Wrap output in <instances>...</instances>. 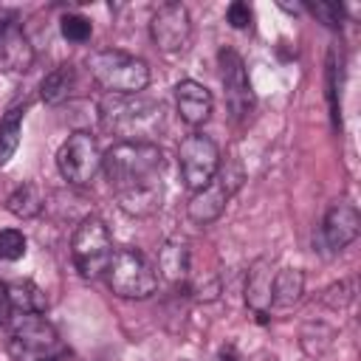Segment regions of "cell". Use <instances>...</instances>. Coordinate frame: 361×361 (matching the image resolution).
<instances>
[{
    "label": "cell",
    "instance_id": "obj_11",
    "mask_svg": "<svg viewBox=\"0 0 361 361\" xmlns=\"http://www.w3.org/2000/svg\"><path fill=\"white\" fill-rule=\"evenodd\" d=\"M237 186H240V175H237V178H231L228 172L214 175V178H212L203 189H197V192L192 195V200L186 203L189 217H192L195 223H200V226L217 220V217L223 214V209H226L231 192H234Z\"/></svg>",
    "mask_w": 361,
    "mask_h": 361
},
{
    "label": "cell",
    "instance_id": "obj_8",
    "mask_svg": "<svg viewBox=\"0 0 361 361\" xmlns=\"http://www.w3.org/2000/svg\"><path fill=\"white\" fill-rule=\"evenodd\" d=\"M217 62H220V85H223L226 107H228L234 121H243L254 110V90H251V82H248L245 62L231 48H223L217 54Z\"/></svg>",
    "mask_w": 361,
    "mask_h": 361
},
{
    "label": "cell",
    "instance_id": "obj_10",
    "mask_svg": "<svg viewBox=\"0 0 361 361\" xmlns=\"http://www.w3.org/2000/svg\"><path fill=\"white\" fill-rule=\"evenodd\" d=\"M149 34L161 51H166V54L183 51L192 39V20H189L186 6H180V3L158 6V11L149 20Z\"/></svg>",
    "mask_w": 361,
    "mask_h": 361
},
{
    "label": "cell",
    "instance_id": "obj_25",
    "mask_svg": "<svg viewBox=\"0 0 361 361\" xmlns=\"http://www.w3.org/2000/svg\"><path fill=\"white\" fill-rule=\"evenodd\" d=\"M307 8H310V14L319 17L327 28H341V23H344V8H341V3L319 0V3H310Z\"/></svg>",
    "mask_w": 361,
    "mask_h": 361
},
{
    "label": "cell",
    "instance_id": "obj_15",
    "mask_svg": "<svg viewBox=\"0 0 361 361\" xmlns=\"http://www.w3.org/2000/svg\"><path fill=\"white\" fill-rule=\"evenodd\" d=\"M271 285H274V274H271V262L268 259H257L248 271V282H245V302L248 307L257 313L259 322H268V310H271Z\"/></svg>",
    "mask_w": 361,
    "mask_h": 361
},
{
    "label": "cell",
    "instance_id": "obj_23",
    "mask_svg": "<svg viewBox=\"0 0 361 361\" xmlns=\"http://www.w3.org/2000/svg\"><path fill=\"white\" fill-rule=\"evenodd\" d=\"M59 31H62V37L71 39V42H87L90 34H93V25H90V20L82 17V14H65V17L59 20Z\"/></svg>",
    "mask_w": 361,
    "mask_h": 361
},
{
    "label": "cell",
    "instance_id": "obj_22",
    "mask_svg": "<svg viewBox=\"0 0 361 361\" xmlns=\"http://www.w3.org/2000/svg\"><path fill=\"white\" fill-rule=\"evenodd\" d=\"M341 51L333 45L327 54V102H330V116L333 127H341Z\"/></svg>",
    "mask_w": 361,
    "mask_h": 361
},
{
    "label": "cell",
    "instance_id": "obj_13",
    "mask_svg": "<svg viewBox=\"0 0 361 361\" xmlns=\"http://www.w3.org/2000/svg\"><path fill=\"white\" fill-rule=\"evenodd\" d=\"M34 62V48L25 37V31L14 23H8L0 34V71L3 73H17V71H28Z\"/></svg>",
    "mask_w": 361,
    "mask_h": 361
},
{
    "label": "cell",
    "instance_id": "obj_2",
    "mask_svg": "<svg viewBox=\"0 0 361 361\" xmlns=\"http://www.w3.org/2000/svg\"><path fill=\"white\" fill-rule=\"evenodd\" d=\"M99 110H102V124L110 133L121 135V141H149V135H155L164 124L161 102L110 93Z\"/></svg>",
    "mask_w": 361,
    "mask_h": 361
},
{
    "label": "cell",
    "instance_id": "obj_7",
    "mask_svg": "<svg viewBox=\"0 0 361 361\" xmlns=\"http://www.w3.org/2000/svg\"><path fill=\"white\" fill-rule=\"evenodd\" d=\"M56 166H59V175L68 183H73V186L90 183L93 175L102 166V152H99L96 138L90 133H73V135H68V141L56 152Z\"/></svg>",
    "mask_w": 361,
    "mask_h": 361
},
{
    "label": "cell",
    "instance_id": "obj_1",
    "mask_svg": "<svg viewBox=\"0 0 361 361\" xmlns=\"http://www.w3.org/2000/svg\"><path fill=\"white\" fill-rule=\"evenodd\" d=\"M102 169L118 206L127 214L147 217L164 200V152L155 141H118L102 155Z\"/></svg>",
    "mask_w": 361,
    "mask_h": 361
},
{
    "label": "cell",
    "instance_id": "obj_16",
    "mask_svg": "<svg viewBox=\"0 0 361 361\" xmlns=\"http://www.w3.org/2000/svg\"><path fill=\"white\" fill-rule=\"evenodd\" d=\"M158 276L169 279V282H183L186 274H189V248L183 240L172 237L161 245L158 251Z\"/></svg>",
    "mask_w": 361,
    "mask_h": 361
},
{
    "label": "cell",
    "instance_id": "obj_9",
    "mask_svg": "<svg viewBox=\"0 0 361 361\" xmlns=\"http://www.w3.org/2000/svg\"><path fill=\"white\" fill-rule=\"evenodd\" d=\"M56 330L42 319V313H20L11 327V353L17 358H45L56 350Z\"/></svg>",
    "mask_w": 361,
    "mask_h": 361
},
{
    "label": "cell",
    "instance_id": "obj_14",
    "mask_svg": "<svg viewBox=\"0 0 361 361\" xmlns=\"http://www.w3.org/2000/svg\"><path fill=\"white\" fill-rule=\"evenodd\" d=\"M175 102H178L180 118L189 127H200L212 116V93L195 79H183L175 85Z\"/></svg>",
    "mask_w": 361,
    "mask_h": 361
},
{
    "label": "cell",
    "instance_id": "obj_29",
    "mask_svg": "<svg viewBox=\"0 0 361 361\" xmlns=\"http://www.w3.org/2000/svg\"><path fill=\"white\" fill-rule=\"evenodd\" d=\"M34 361H56L54 355H45V358H34Z\"/></svg>",
    "mask_w": 361,
    "mask_h": 361
},
{
    "label": "cell",
    "instance_id": "obj_6",
    "mask_svg": "<svg viewBox=\"0 0 361 361\" xmlns=\"http://www.w3.org/2000/svg\"><path fill=\"white\" fill-rule=\"evenodd\" d=\"M178 161H180V175H183V183L197 192L203 189L220 169V149L217 144L203 135V133H192L180 141L178 147Z\"/></svg>",
    "mask_w": 361,
    "mask_h": 361
},
{
    "label": "cell",
    "instance_id": "obj_17",
    "mask_svg": "<svg viewBox=\"0 0 361 361\" xmlns=\"http://www.w3.org/2000/svg\"><path fill=\"white\" fill-rule=\"evenodd\" d=\"M6 296H8V305L11 310L17 313H45L48 310V296L45 290L31 282V279H17L6 288Z\"/></svg>",
    "mask_w": 361,
    "mask_h": 361
},
{
    "label": "cell",
    "instance_id": "obj_21",
    "mask_svg": "<svg viewBox=\"0 0 361 361\" xmlns=\"http://www.w3.org/2000/svg\"><path fill=\"white\" fill-rule=\"evenodd\" d=\"M71 90H73V68H68V65L54 68V71L42 79V85H39V96H42L45 104H59V102H65V99L71 96Z\"/></svg>",
    "mask_w": 361,
    "mask_h": 361
},
{
    "label": "cell",
    "instance_id": "obj_4",
    "mask_svg": "<svg viewBox=\"0 0 361 361\" xmlns=\"http://www.w3.org/2000/svg\"><path fill=\"white\" fill-rule=\"evenodd\" d=\"M107 282L121 299H147L158 288V268L138 248H118L107 265Z\"/></svg>",
    "mask_w": 361,
    "mask_h": 361
},
{
    "label": "cell",
    "instance_id": "obj_20",
    "mask_svg": "<svg viewBox=\"0 0 361 361\" xmlns=\"http://www.w3.org/2000/svg\"><path fill=\"white\" fill-rule=\"evenodd\" d=\"M23 107H11L3 118H0V166H6L17 147H20V135H23Z\"/></svg>",
    "mask_w": 361,
    "mask_h": 361
},
{
    "label": "cell",
    "instance_id": "obj_12",
    "mask_svg": "<svg viewBox=\"0 0 361 361\" xmlns=\"http://www.w3.org/2000/svg\"><path fill=\"white\" fill-rule=\"evenodd\" d=\"M361 231V214L353 203L347 200H338L327 209L324 214V223H322V243L327 251L338 254L341 248H347Z\"/></svg>",
    "mask_w": 361,
    "mask_h": 361
},
{
    "label": "cell",
    "instance_id": "obj_28",
    "mask_svg": "<svg viewBox=\"0 0 361 361\" xmlns=\"http://www.w3.org/2000/svg\"><path fill=\"white\" fill-rule=\"evenodd\" d=\"M220 361H234V347H223V353H220Z\"/></svg>",
    "mask_w": 361,
    "mask_h": 361
},
{
    "label": "cell",
    "instance_id": "obj_19",
    "mask_svg": "<svg viewBox=\"0 0 361 361\" xmlns=\"http://www.w3.org/2000/svg\"><path fill=\"white\" fill-rule=\"evenodd\" d=\"M6 206H8L11 214H17V217H23V220L37 217V214L42 212V206H45V192L39 189V183L28 180V183L17 186V189L8 195Z\"/></svg>",
    "mask_w": 361,
    "mask_h": 361
},
{
    "label": "cell",
    "instance_id": "obj_3",
    "mask_svg": "<svg viewBox=\"0 0 361 361\" xmlns=\"http://www.w3.org/2000/svg\"><path fill=\"white\" fill-rule=\"evenodd\" d=\"M93 79L110 90V93H118V96H138L147 85H149V68L144 59L133 56V54H124V51H99L90 56L87 62Z\"/></svg>",
    "mask_w": 361,
    "mask_h": 361
},
{
    "label": "cell",
    "instance_id": "obj_24",
    "mask_svg": "<svg viewBox=\"0 0 361 361\" xmlns=\"http://www.w3.org/2000/svg\"><path fill=\"white\" fill-rule=\"evenodd\" d=\"M25 257V234L17 228H3L0 231V259L17 262Z\"/></svg>",
    "mask_w": 361,
    "mask_h": 361
},
{
    "label": "cell",
    "instance_id": "obj_18",
    "mask_svg": "<svg viewBox=\"0 0 361 361\" xmlns=\"http://www.w3.org/2000/svg\"><path fill=\"white\" fill-rule=\"evenodd\" d=\"M305 290V274L299 268H282L271 285V307H290Z\"/></svg>",
    "mask_w": 361,
    "mask_h": 361
},
{
    "label": "cell",
    "instance_id": "obj_26",
    "mask_svg": "<svg viewBox=\"0 0 361 361\" xmlns=\"http://www.w3.org/2000/svg\"><path fill=\"white\" fill-rule=\"evenodd\" d=\"M226 20H228V25H231V28L243 31V28H248V25H251V20H254V11H251V6H248V3H243V0H234V3L226 8Z\"/></svg>",
    "mask_w": 361,
    "mask_h": 361
},
{
    "label": "cell",
    "instance_id": "obj_27",
    "mask_svg": "<svg viewBox=\"0 0 361 361\" xmlns=\"http://www.w3.org/2000/svg\"><path fill=\"white\" fill-rule=\"evenodd\" d=\"M8 310H11V305H8L6 288H0V324H6V319H8Z\"/></svg>",
    "mask_w": 361,
    "mask_h": 361
},
{
    "label": "cell",
    "instance_id": "obj_5",
    "mask_svg": "<svg viewBox=\"0 0 361 361\" xmlns=\"http://www.w3.org/2000/svg\"><path fill=\"white\" fill-rule=\"evenodd\" d=\"M71 251H73V262L82 276L93 279V276L104 274L113 259V237H110V228L104 226V220H99L93 214L85 217L73 231Z\"/></svg>",
    "mask_w": 361,
    "mask_h": 361
}]
</instances>
